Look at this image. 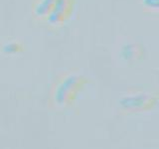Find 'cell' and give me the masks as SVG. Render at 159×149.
<instances>
[{
    "label": "cell",
    "mask_w": 159,
    "mask_h": 149,
    "mask_svg": "<svg viewBox=\"0 0 159 149\" xmlns=\"http://www.w3.org/2000/svg\"><path fill=\"white\" fill-rule=\"evenodd\" d=\"M84 83H86L84 78L78 74H71L65 77L58 84L56 89H55V102L60 106L69 104L73 102L78 92L84 87Z\"/></svg>",
    "instance_id": "6da1fadb"
},
{
    "label": "cell",
    "mask_w": 159,
    "mask_h": 149,
    "mask_svg": "<svg viewBox=\"0 0 159 149\" xmlns=\"http://www.w3.org/2000/svg\"><path fill=\"white\" fill-rule=\"evenodd\" d=\"M75 3L76 0H56L51 13L46 19L47 22L54 27L62 26L71 17Z\"/></svg>",
    "instance_id": "7a4b0ae2"
},
{
    "label": "cell",
    "mask_w": 159,
    "mask_h": 149,
    "mask_svg": "<svg viewBox=\"0 0 159 149\" xmlns=\"http://www.w3.org/2000/svg\"><path fill=\"white\" fill-rule=\"evenodd\" d=\"M56 0H36L33 4V16L38 20H46L51 13Z\"/></svg>",
    "instance_id": "3957f363"
},
{
    "label": "cell",
    "mask_w": 159,
    "mask_h": 149,
    "mask_svg": "<svg viewBox=\"0 0 159 149\" xmlns=\"http://www.w3.org/2000/svg\"><path fill=\"white\" fill-rule=\"evenodd\" d=\"M152 97L149 96H145V94H140V96H135L131 97H126L123 99L122 104L125 106H140L143 107L144 106H149L152 103Z\"/></svg>",
    "instance_id": "277c9868"
},
{
    "label": "cell",
    "mask_w": 159,
    "mask_h": 149,
    "mask_svg": "<svg viewBox=\"0 0 159 149\" xmlns=\"http://www.w3.org/2000/svg\"><path fill=\"white\" fill-rule=\"evenodd\" d=\"M141 49L136 44H126L122 47L121 57L125 61H133L140 57Z\"/></svg>",
    "instance_id": "5b68a950"
},
{
    "label": "cell",
    "mask_w": 159,
    "mask_h": 149,
    "mask_svg": "<svg viewBox=\"0 0 159 149\" xmlns=\"http://www.w3.org/2000/svg\"><path fill=\"white\" fill-rule=\"evenodd\" d=\"M23 45L18 42V41H11V42H7L6 44L3 45L2 47V51L4 54L6 55H17L19 53L23 52Z\"/></svg>",
    "instance_id": "8992f818"
},
{
    "label": "cell",
    "mask_w": 159,
    "mask_h": 149,
    "mask_svg": "<svg viewBox=\"0 0 159 149\" xmlns=\"http://www.w3.org/2000/svg\"><path fill=\"white\" fill-rule=\"evenodd\" d=\"M141 3L145 10H148V11L151 12L158 11L159 0H141Z\"/></svg>",
    "instance_id": "52a82bcc"
}]
</instances>
